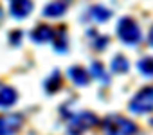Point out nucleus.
Masks as SVG:
<instances>
[{"instance_id":"6e6552de","label":"nucleus","mask_w":153,"mask_h":135,"mask_svg":"<svg viewBox=\"0 0 153 135\" xmlns=\"http://www.w3.org/2000/svg\"><path fill=\"white\" fill-rule=\"evenodd\" d=\"M65 11H67V2L54 0V2H51V4H47L43 7V16H47V18H59Z\"/></svg>"},{"instance_id":"1a4fd4ad","label":"nucleus","mask_w":153,"mask_h":135,"mask_svg":"<svg viewBox=\"0 0 153 135\" xmlns=\"http://www.w3.org/2000/svg\"><path fill=\"white\" fill-rule=\"evenodd\" d=\"M68 78L79 87L88 85V72L85 69H81V67H70L68 69Z\"/></svg>"},{"instance_id":"9d476101","label":"nucleus","mask_w":153,"mask_h":135,"mask_svg":"<svg viewBox=\"0 0 153 135\" xmlns=\"http://www.w3.org/2000/svg\"><path fill=\"white\" fill-rule=\"evenodd\" d=\"M16 97H18V94H16L15 88H11V87H2L0 88V106L2 108H7V106L15 105Z\"/></svg>"},{"instance_id":"aec40b11","label":"nucleus","mask_w":153,"mask_h":135,"mask_svg":"<svg viewBox=\"0 0 153 135\" xmlns=\"http://www.w3.org/2000/svg\"><path fill=\"white\" fill-rule=\"evenodd\" d=\"M2 18H4V13H2V7H0V24H2Z\"/></svg>"},{"instance_id":"7ed1b4c3","label":"nucleus","mask_w":153,"mask_h":135,"mask_svg":"<svg viewBox=\"0 0 153 135\" xmlns=\"http://www.w3.org/2000/svg\"><path fill=\"white\" fill-rule=\"evenodd\" d=\"M99 119L92 113V112H81L78 115H74L68 122V133L70 135H81L83 131L97 126Z\"/></svg>"},{"instance_id":"f8f14e48","label":"nucleus","mask_w":153,"mask_h":135,"mask_svg":"<svg viewBox=\"0 0 153 135\" xmlns=\"http://www.w3.org/2000/svg\"><path fill=\"white\" fill-rule=\"evenodd\" d=\"M110 67H112V70H114V72L123 74V72H126V70H128L130 63H128V59H126L123 54H115V56H114V59H112V63H110Z\"/></svg>"},{"instance_id":"423d86ee","label":"nucleus","mask_w":153,"mask_h":135,"mask_svg":"<svg viewBox=\"0 0 153 135\" xmlns=\"http://www.w3.org/2000/svg\"><path fill=\"white\" fill-rule=\"evenodd\" d=\"M9 11L15 18H25L33 11V0H9Z\"/></svg>"},{"instance_id":"f257e3e1","label":"nucleus","mask_w":153,"mask_h":135,"mask_svg":"<svg viewBox=\"0 0 153 135\" xmlns=\"http://www.w3.org/2000/svg\"><path fill=\"white\" fill-rule=\"evenodd\" d=\"M103 130L106 135H135L137 126L123 115H106L103 119Z\"/></svg>"},{"instance_id":"f03ea898","label":"nucleus","mask_w":153,"mask_h":135,"mask_svg":"<svg viewBox=\"0 0 153 135\" xmlns=\"http://www.w3.org/2000/svg\"><path fill=\"white\" fill-rule=\"evenodd\" d=\"M117 34H119L121 42L126 43V45H135L142 38V33H140L137 22L133 18H130V16H124V18L119 20V24H117Z\"/></svg>"},{"instance_id":"4468645a","label":"nucleus","mask_w":153,"mask_h":135,"mask_svg":"<svg viewBox=\"0 0 153 135\" xmlns=\"http://www.w3.org/2000/svg\"><path fill=\"white\" fill-rule=\"evenodd\" d=\"M52 45L58 52H65L67 50V36H65V29H59L56 31L54 34V40H52Z\"/></svg>"},{"instance_id":"2eb2a0df","label":"nucleus","mask_w":153,"mask_h":135,"mask_svg":"<svg viewBox=\"0 0 153 135\" xmlns=\"http://www.w3.org/2000/svg\"><path fill=\"white\" fill-rule=\"evenodd\" d=\"M61 87V79H59V72L58 70H54L52 74H51V78L45 81V90L49 92V94H54L58 88Z\"/></svg>"},{"instance_id":"ddd939ff","label":"nucleus","mask_w":153,"mask_h":135,"mask_svg":"<svg viewBox=\"0 0 153 135\" xmlns=\"http://www.w3.org/2000/svg\"><path fill=\"white\" fill-rule=\"evenodd\" d=\"M139 67V72L144 76H153V56H146L142 59H139L137 63Z\"/></svg>"},{"instance_id":"9b49d317","label":"nucleus","mask_w":153,"mask_h":135,"mask_svg":"<svg viewBox=\"0 0 153 135\" xmlns=\"http://www.w3.org/2000/svg\"><path fill=\"white\" fill-rule=\"evenodd\" d=\"M90 16H92L96 22H106V20L112 16V11L106 9L105 6H92V7H90Z\"/></svg>"},{"instance_id":"f3484780","label":"nucleus","mask_w":153,"mask_h":135,"mask_svg":"<svg viewBox=\"0 0 153 135\" xmlns=\"http://www.w3.org/2000/svg\"><path fill=\"white\" fill-rule=\"evenodd\" d=\"M106 43H108V38H106V36H97L96 42H94V47H96L97 50H101V49L106 47Z\"/></svg>"},{"instance_id":"20e7f679","label":"nucleus","mask_w":153,"mask_h":135,"mask_svg":"<svg viewBox=\"0 0 153 135\" xmlns=\"http://www.w3.org/2000/svg\"><path fill=\"white\" fill-rule=\"evenodd\" d=\"M130 110L133 113H148L153 110V87H146L135 94L130 101Z\"/></svg>"},{"instance_id":"0eeeda50","label":"nucleus","mask_w":153,"mask_h":135,"mask_svg":"<svg viewBox=\"0 0 153 135\" xmlns=\"http://www.w3.org/2000/svg\"><path fill=\"white\" fill-rule=\"evenodd\" d=\"M54 34H56V31H54L52 27H49V25L42 24V25H38V27H34V29H33L31 38H33L36 43H45V42L54 40Z\"/></svg>"},{"instance_id":"39448f33","label":"nucleus","mask_w":153,"mask_h":135,"mask_svg":"<svg viewBox=\"0 0 153 135\" xmlns=\"http://www.w3.org/2000/svg\"><path fill=\"white\" fill-rule=\"evenodd\" d=\"M24 117L20 113H6L0 115V135H15L22 128Z\"/></svg>"},{"instance_id":"6ab92c4d","label":"nucleus","mask_w":153,"mask_h":135,"mask_svg":"<svg viewBox=\"0 0 153 135\" xmlns=\"http://www.w3.org/2000/svg\"><path fill=\"white\" fill-rule=\"evenodd\" d=\"M148 40H149V45L153 47V27L149 29V34H148Z\"/></svg>"},{"instance_id":"dca6fc26","label":"nucleus","mask_w":153,"mask_h":135,"mask_svg":"<svg viewBox=\"0 0 153 135\" xmlns=\"http://www.w3.org/2000/svg\"><path fill=\"white\" fill-rule=\"evenodd\" d=\"M92 74H94L96 78H99L105 85L108 83V74L103 70V65H101V63H97V61H94V63H92Z\"/></svg>"},{"instance_id":"a211bd4d","label":"nucleus","mask_w":153,"mask_h":135,"mask_svg":"<svg viewBox=\"0 0 153 135\" xmlns=\"http://www.w3.org/2000/svg\"><path fill=\"white\" fill-rule=\"evenodd\" d=\"M20 38H22V33H20V31H15V33H11V34H9V40H13V43H15V45H18V43H20Z\"/></svg>"}]
</instances>
